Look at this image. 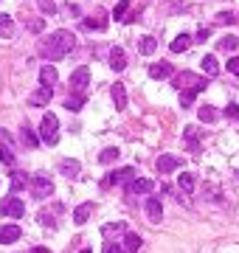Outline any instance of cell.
I'll return each mask as SVG.
<instances>
[{
    "instance_id": "obj_1",
    "label": "cell",
    "mask_w": 239,
    "mask_h": 253,
    "mask_svg": "<svg viewBox=\"0 0 239 253\" xmlns=\"http://www.w3.org/2000/svg\"><path fill=\"white\" fill-rule=\"evenodd\" d=\"M73 45H76V37H73V31H68V28H59V31H54V34H48V40H43V42H40V51H43L48 59H62L65 54H70V51H73Z\"/></svg>"
},
{
    "instance_id": "obj_2",
    "label": "cell",
    "mask_w": 239,
    "mask_h": 253,
    "mask_svg": "<svg viewBox=\"0 0 239 253\" xmlns=\"http://www.w3.org/2000/svg\"><path fill=\"white\" fill-rule=\"evenodd\" d=\"M40 135H43V141H45L48 147H57V141H59V118L54 113L43 115V121H40Z\"/></svg>"
},
{
    "instance_id": "obj_3",
    "label": "cell",
    "mask_w": 239,
    "mask_h": 253,
    "mask_svg": "<svg viewBox=\"0 0 239 253\" xmlns=\"http://www.w3.org/2000/svg\"><path fill=\"white\" fill-rule=\"evenodd\" d=\"M0 211H3V217H14V219H17V217H23V214H25V203L17 194H9V197H3Z\"/></svg>"
},
{
    "instance_id": "obj_4",
    "label": "cell",
    "mask_w": 239,
    "mask_h": 253,
    "mask_svg": "<svg viewBox=\"0 0 239 253\" xmlns=\"http://www.w3.org/2000/svg\"><path fill=\"white\" fill-rule=\"evenodd\" d=\"M172 84H174V87H180V90H183V87H197V90H205V84H208V82L200 79V76H194L192 70H183V73L174 76Z\"/></svg>"
},
{
    "instance_id": "obj_5",
    "label": "cell",
    "mask_w": 239,
    "mask_h": 253,
    "mask_svg": "<svg viewBox=\"0 0 239 253\" xmlns=\"http://www.w3.org/2000/svg\"><path fill=\"white\" fill-rule=\"evenodd\" d=\"M31 194L37 197V200H45L48 194H54V183L48 180L45 174H37V177H31Z\"/></svg>"
},
{
    "instance_id": "obj_6",
    "label": "cell",
    "mask_w": 239,
    "mask_h": 253,
    "mask_svg": "<svg viewBox=\"0 0 239 253\" xmlns=\"http://www.w3.org/2000/svg\"><path fill=\"white\" fill-rule=\"evenodd\" d=\"M90 84V70L87 68H76L70 73V93H85Z\"/></svg>"
},
{
    "instance_id": "obj_7",
    "label": "cell",
    "mask_w": 239,
    "mask_h": 253,
    "mask_svg": "<svg viewBox=\"0 0 239 253\" xmlns=\"http://www.w3.org/2000/svg\"><path fill=\"white\" fill-rule=\"evenodd\" d=\"M152 189H155L152 180H147V177H132V180L127 183V194H149Z\"/></svg>"
},
{
    "instance_id": "obj_8",
    "label": "cell",
    "mask_w": 239,
    "mask_h": 253,
    "mask_svg": "<svg viewBox=\"0 0 239 253\" xmlns=\"http://www.w3.org/2000/svg\"><path fill=\"white\" fill-rule=\"evenodd\" d=\"M51 99H54V87H40V90L28 96V104L31 107H45V104H51Z\"/></svg>"
},
{
    "instance_id": "obj_9",
    "label": "cell",
    "mask_w": 239,
    "mask_h": 253,
    "mask_svg": "<svg viewBox=\"0 0 239 253\" xmlns=\"http://www.w3.org/2000/svg\"><path fill=\"white\" fill-rule=\"evenodd\" d=\"M180 166V158H174V155H160L158 161H155V169H158L160 174H169V172H174Z\"/></svg>"
},
{
    "instance_id": "obj_10",
    "label": "cell",
    "mask_w": 239,
    "mask_h": 253,
    "mask_svg": "<svg viewBox=\"0 0 239 253\" xmlns=\"http://www.w3.org/2000/svg\"><path fill=\"white\" fill-rule=\"evenodd\" d=\"M82 28H87V31H104L107 28V17H104V12H96L93 17H85L82 20Z\"/></svg>"
},
{
    "instance_id": "obj_11",
    "label": "cell",
    "mask_w": 239,
    "mask_h": 253,
    "mask_svg": "<svg viewBox=\"0 0 239 253\" xmlns=\"http://www.w3.org/2000/svg\"><path fill=\"white\" fill-rule=\"evenodd\" d=\"M110 68H113L115 73H121V70L127 68V54H124V48L115 45L113 51H110Z\"/></svg>"
},
{
    "instance_id": "obj_12",
    "label": "cell",
    "mask_w": 239,
    "mask_h": 253,
    "mask_svg": "<svg viewBox=\"0 0 239 253\" xmlns=\"http://www.w3.org/2000/svg\"><path fill=\"white\" fill-rule=\"evenodd\" d=\"M147 217L152 219V222H160V217H163V203H160V197H149L147 200Z\"/></svg>"
},
{
    "instance_id": "obj_13",
    "label": "cell",
    "mask_w": 239,
    "mask_h": 253,
    "mask_svg": "<svg viewBox=\"0 0 239 253\" xmlns=\"http://www.w3.org/2000/svg\"><path fill=\"white\" fill-rule=\"evenodd\" d=\"M20 236H23L20 225H3V228H0V242H3V245H12V242H17Z\"/></svg>"
},
{
    "instance_id": "obj_14",
    "label": "cell",
    "mask_w": 239,
    "mask_h": 253,
    "mask_svg": "<svg viewBox=\"0 0 239 253\" xmlns=\"http://www.w3.org/2000/svg\"><path fill=\"white\" fill-rule=\"evenodd\" d=\"M57 79H59V73H57L54 65H43V68H40V82H43V87H54Z\"/></svg>"
},
{
    "instance_id": "obj_15",
    "label": "cell",
    "mask_w": 239,
    "mask_h": 253,
    "mask_svg": "<svg viewBox=\"0 0 239 253\" xmlns=\"http://www.w3.org/2000/svg\"><path fill=\"white\" fill-rule=\"evenodd\" d=\"M172 73H174V70H172L169 62H155V65H149V76H152V79H169Z\"/></svg>"
},
{
    "instance_id": "obj_16",
    "label": "cell",
    "mask_w": 239,
    "mask_h": 253,
    "mask_svg": "<svg viewBox=\"0 0 239 253\" xmlns=\"http://www.w3.org/2000/svg\"><path fill=\"white\" fill-rule=\"evenodd\" d=\"M135 177V169L132 166H124V169H115L110 177H107V183H130Z\"/></svg>"
},
{
    "instance_id": "obj_17",
    "label": "cell",
    "mask_w": 239,
    "mask_h": 253,
    "mask_svg": "<svg viewBox=\"0 0 239 253\" xmlns=\"http://www.w3.org/2000/svg\"><path fill=\"white\" fill-rule=\"evenodd\" d=\"M113 104H115V110H127V87L121 84V82H115L113 84Z\"/></svg>"
},
{
    "instance_id": "obj_18",
    "label": "cell",
    "mask_w": 239,
    "mask_h": 253,
    "mask_svg": "<svg viewBox=\"0 0 239 253\" xmlns=\"http://www.w3.org/2000/svg\"><path fill=\"white\" fill-rule=\"evenodd\" d=\"M14 31H17V25H14L12 14H0V37L3 40H12Z\"/></svg>"
},
{
    "instance_id": "obj_19",
    "label": "cell",
    "mask_w": 239,
    "mask_h": 253,
    "mask_svg": "<svg viewBox=\"0 0 239 253\" xmlns=\"http://www.w3.org/2000/svg\"><path fill=\"white\" fill-rule=\"evenodd\" d=\"M82 107H85V93H68V99H65V110L79 113Z\"/></svg>"
},
{
    "instance_id": "obj_20",
    "label": "cell",
    "mask_w": 239,
    "mask_h": 253,
    "mask_svg": "<svg viewBox=\"0 0 239 253\" xmlns=\"http://www.w3.org/2000/svg\"><path fill=\"white\" fill-rule=\"evenodd\" d=\"M20 138H23V144L28 147V149H37V147H40V138H37V132L28 124H23V129H20Z\"/></svg>"
},
{
    "instance_id": "obj_21",
    "label": "cell",
    "mask_w": 239,
    "mask_h": 253,
    "mask_svg": "<svg viewBox=\"0 0 239 253\" xmlns=\"http://www.w3.org/2000/svg\"><path fill=\"white\" fill-rule=\"evenodd\" d=\"M90 214H93V203H82V206L73 211V222H76V225H85V222L90 219Z\"/></svg>"
},
{
    "instance_id": "obj_22",
    "label": "cell",
    "mask_w": 239,
    "mask_h": 253,
    "mask_svg": "<svg viewBox=\"0 0 239 253\" xmlns=\"http://www.w3.org/2000/svg\"><path fill=\"white\" fill-rule=\"evenodd\" d=\"M200 65H203L205 76H217V73H219V62H217V57H211V54H205V57L200 59Z\"/></svg>"
},
{
    "instance_id": "obj_23",
    "label": "cell",
    "mask_w": 239,
    "mask_h": 253,
    "mask_svg": "<svg viewBox=\"0 0 239 253\" xmlns=\"http://www.w3.org/2000/svg\"><path fill=\"white\" fill-rule=\"evenodd\" d=\"M192 37L189 34H180V37H174V40H172V54H183V51H189V48H192Z\"/></svg>"
},
{
    "instance_id": "obj_24",
    "label": "cell",
    "mask_w": 239,
    "mask_h": 253,
    "mask_svg": "<svg viewBox=\"0 0 239 253\" xmlns=\"http://www.w3.org/2000/svg\"><path fill=\"white\" fill-rule=\"evenodd\" d=\"M28 183H31V177H25V172H12V194H20Z\"/></svg>"
},
{
    "instance_id": "obj_25",
    "label": "cell",
    "mask_w": 239,
    "mask_h": 253,
    "mask_svg": "<svg viewBox=\"0 0 239 253\" xmlns=\"http://www.w3.org/2000/svg\"><path fill=\"white\" fill-rule=\"evenodd\" d=\"M59 172L65 177H79L82 166H79V161H59Z\"/></svg>"
},
{
    "instance_id": "obj_26",
    "label": "cell",
    "mask_w": 239,
    "mask_h": 253,
    "mask_svg": "<svg viewBox=\"0 0 239 253\" xmlns=\"http://www.w3.org/2000/svg\"><path fill=\"white\" fill-rule=\"evenodd\" d=\"M183 138L189 141V149L192 152H200V129H197V126H189V129L183 132Z\"/></svg>"
},
{
    "instance_id": "obj_27",
    "label": "cell",
    "mask_w": 239,
    "mask_h": 253,
    "mask_svg": "<svg viewBox=\"0 0 239 253\" xmlns=\"http://www.w3.org/2000/svg\"><path fill=\"white\" fill-rule=\"evenodd\" d=\"M141 245H144V239H141L138 233H127L124 236V251L127 253H138L141 251Z\"/></svg>"
},
{
    "instance_id": "obj_28",
    "label": "cell",
    "mask_w": 239,
    "mask_h": 253,
    "mask_svg": "<svg viewBox=\"0 0 239 253\" xmlns=\"http://www.w3.org/2000/svg\"><path fill=\"white\" fill-rule=\"evenodd\" d=\"M197 93H200L197 87H183V90H180V107H183V110H186V107H192V104H194V99H197Z\"/></svg>"
},
{
    "instance_id": "obj_29",
    "label": "cell",
    "mask_w": 239,
    "mask_h": 253,
    "mask_svg": "<svg viewBox=\"0 0 239 253\" xmlns=\"http://www.w3.org/2000/svg\"><path fill=\"white\" fill-rule=\"evenodd\" d=\"M200 121H203V124H214L217 118H219V110H214V107H208V104H205V107H200Z\"/></svg>"
},
{
    "instance_id": "obj_30",
    "label": "cell",
    "mask_w": 239,
    "mask_h": 253,
    "mask_svg": "<svg viewBox=\"0 0 239 253\" xmlns=\"http://www.w3.org/2000/svg\"><path fill=\"white\" fill-rule=\"evenodd\" d=\"M177 186H180L183 194H192V191H194V177L189 172H180V180H177Z\"/></svg>"
},
{
    "instance_id": "obj_31",
    "label": "cell",
    "mask_w": 239,
    "mask_h": 253,
    "mask_svg": "<svg viewBox=\"0 0 239 253\" xmlns=\"http://www.w3.org/2000/svg\"><path fill=\"white\" fill-rule=\"evenodd\" d=\"M127 9H130V0H118V3H115V9H113V20H115V23H121V20L127 17Z\"/></svg>"
},
{
    "instance_id": "obj_32",
    "label": "cell",
    "mask_w": 239,
    "mask_h": 253,
    "mask_svg": "<svg viewBox=\"0 0 239 253\" xmlns=\"http://www.w3.org/2000/svg\"><path fill=\"white\" fill-rule=\"evenodd\" d=\"M155 48H158V40H155V37H144V40H141V54H155Z\"/></svg>"
},
{
    "instance_id": "obj_33",
    "label": "cell",
    "mask_w": 239,
    "mask_h": 253,
    "mask_svg": "<svg viewBox=\"0 0 239 253\" xmlns=\"http://www.w3.org/2000/svg\"><path fill=\"white\" fill-rule=\"evenodd\" d=\"M121 231H124V222H107L102 228V233L104 236H113V233H121Z\"/></svg>"
},
{
    "instance_id": "obj_34",
    "label": "cell",
    "mask_w": 239,
    "mask_h": 253,
    "mask_svg": "<svg viewBox=\"0 0 239 253\" xmlns=\"http://www.w3.org/2000/svg\"><path fill=\"white\" fill-rule=\"evenodd\" d=\"M237 45H239L237 37H222V40H219V51H234Z\"/></svg>"
},
{
    "instance_id": "obj_35",
    "label": "cell",
    "mask_w": 239,
    "mask_h": 253,
    "mask_svg": "<svg viewBox=\"0 0 239 253\" xmlns=\"http://www.w3.org/2000/svg\"><path fill=\"white\" fill-rule=\"evenodd\" d=\"M37 6H40V12H43V14H54V12H57V3H54V0H37Z\"/></svg>"
},
{
    "instance_id": "obj_36",
    "label": "cell",
    "mask_w": 239,
    "mask_h": 253,
    "mask_svg": "<svg viewBox=\"0 0 239 253\" xmlns=\"http://www.w3.org/2000/svg\"><path fill=\"white\" fill-rule=\"evenodd\" d=\"M118 155H121L118 149H104L102 155H99V161H102V163H113V161H118Z\"/></svg>"
},
{
    "instance_id": "obj_37",
    "label": "cell",
    "mask_w": 239,
    "mask_h": 253,
    "mask_svg": "<svg viewBox=\"0 0 239 253\" xmlns=\"http://www.w3.org/2000/svg\"><path fill=\"white\" fill-rule=\"evenodd\" d=\"M102 253H124V248H121V245H115L113 239H107V242H104V248H102Z\"/></svg>"
},
{
    "instance_id": "obj_38",
    "label": "cell",
    "mask_w": 239,
    "mask_h": 253,
    "mask_svg": "<svg viewBox=\"0 0 239 253\" xmlns=\"http://www.w3.org/2000/svg\"><path fill=\"white\" fill-rule=\"evenodd\" d=\"M37 219H40V225H48V228H54V225H57V222H54V217H51L48 211H40V214H37Z\"/></svg>"
},
{
    "instance_id": "obj_39",
    "label": "cell",
    "mask_w": 239,
    "mask_h": 253,
    "mask_svg": "<svg viewBox=\"0 0 239 253\" xmlns=\"http://www.w3.org/2000/svg\"><path fill=\"white\" fill-rule=\"evenodd\" d=\"M0 163H6V166H12L14 163V155L6 149V147H0Z\"/></svg>"
},
{
    "instance_id": "obj_40",
    "label": "cell",
    "mask_w": 239,
    "mask_h": 253,
    "mask_svg": "<svg viewBox=\"0 0 239 253\" xmlns=\"http://www.w3.org/2000/svg\"><path fill=\"white\" fill-rule=\"evenodd\" d=\"M225 115H228V118H234V121H239V107H237V104H228Z\"/></svg>"
},
{
    "instance_id": "obj_41",
    "label": "cell",
    "mask_w": 239,
    "mask_h": 253,
    "mask_svg": "<svg viewBox=\"0 0 239 253\" xmlns=\"http://www.w3.org/2000/svg\"><path fill=\"white\" fill-rule=\"evenodd\" d=\"M228 73H239V57L228 59Z\"/></svg>"
},
{
    "instance_id": "obj_42",
    "label": "cell",
    "mask_w": 239,
    "mask_h": 253,
    "mask_svg": "<svg viewBox=\"0 0 239 253\" xmlns=\"http://www.w3.org/2000/svg\"><path fill=\"white\" fill-rule=\"evenodd\" d=\"M234 20H237V17H234V14H231V12H222V14H217V23H234Z\"/></svg>"
},
{
    "instance_id": "obj_43",
    "label": "cell",
    "mask_w": 239,
    "mask_h": 253,
    "mask_svg": "<svg viewBox=\"0 0 239 253\" xmlns=\"http://www.w3.org/2000/svg\"><path fill=\"white\" fill-rule=\"evenodd\" d=\"M208 37H211V28H200V31H197V37H194V40H197V42H205V40H208Z\"/></svg>"
},
{
    "instance_id": "obj_44",
    "label": "cell",
    "mask_w": 239,
    "mask_h": 253,
    "mask_svg": "<svg viewBox=\"0 0 239 253\" xmlns=\"http://www.w3.org/2000/svg\"><path fill=\"white\" fill-rule=\"evenodd\" d=\"M28 28H31L34 34H40V31H43V20H31V23H28Z\"/></svg>"
},
{
    "instance_id": "obj_45",
    "label": "cell",
    "mask_w": 239,
    "mask_h": 253,
    "mask_svg": "<svg viewBox=\"0 0 239 253\" xmlns=\"http://www.w3.org/2000/svg\"><path fill=\"white\" fill-rule=\"evenodd\" d=\"M31 253H51V251H48V248H34Z\"/></svg>"
},
{
    "instance_id": "obj_46",
    "label": "cell",
    "mask_w": 239,
    "mask_h": 253,
    "mask_svg": "<svg viewBox=\"0 0 239 253\" xmlns=\"http://www.w3.org/2000/svg\"><path fill=\"white\" fill-rule=\"evenodd\" d=\"M82 253H90V251H87V248H85V251H82Z\"/></svg>"
}]
</instances>
